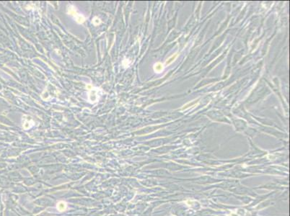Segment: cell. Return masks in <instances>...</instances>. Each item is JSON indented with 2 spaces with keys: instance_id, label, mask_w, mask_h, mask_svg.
Here are the masks:
<instances>
[{
  "instance_id": "1",
  "label": "cell",
  "mask_w": 290,
  "mask_h": 216,
  "mask_svg": "<svg viewBox=\"0 0 290 216\" xmlns=\"http://www.w3.org/2000/svg\"><path fill=\"white\" fill-rule=\"evenodd\" d=\"M68 12H69V14L72 15L78 23H82L84 22L85 18L82 15L79 14L74 7H69L68 9Z\"/></svg>"
},
{
  "instance_id": "2",
  "label": "cell",
  "mask_w": 290,
  "mask_h": 216,
  "mask_svg": "<svg viewBox=\"0 0 290 216\" xmlns=\"http://www.w3.org/2000/svg\"><path fill=\"white\" fill-rule=\"evenodd\" d=\"M97 89H93V88H91L89 89L90 92L89 93V100L90 101L91 103H95L97 101V99H99L98 97V91Z\"/></svg>"
},
{
  "instance_id": "3",
  "label": "cell",
  "mask_w": 290,
  "mask_h": 216,
  "mask_svg": "<svg viewBox=\"0 0 290 216\" xmlns=\"http://www.w3.org/2000/svg\"><path fill=\"white\" fill-rule=\"evenodd\" d=\"M26 118H25V117H24V118H23V120H24L23 121V127H24V129L28 130L33 125L34 123L30 117L26 116Z\"/></svg>"
},
{
  "instance_id": "4",
  "label": "cell",
  "mask_w": 290,
  "mask_h": 216,
  "mask_svg": "<svg viewBox=\"0 0 290 216\" xmlns=\"http://www.w3.org/2000/svg\"><path fill=\"white\" fill-rule=\"evenodd\" d=\"M67 208V205L65 202L61 201L57 204V209H58V210H59L60 212H62V211L66 210Z\"/></svg>"
},
{
  "instance_id": "5",
  "label": "cell",
  "mask_w": 290,
  "mask_h": 216,
  "mask_svg": "<svg viewBox=\"0 0 290 216\" xmlns=\"http://www.w3.org/2000/svg\"><path fill=\"white\" fill-rule=\"evenodd\" d=\"M163 64L161 63H157L155 65V66H154V70L157 73H160L163 70Z\"/></svg>"
},
{
  "instance_id": "6",
  "label": "cell",
  "mask_w": 290,
  "mask_h": 216,
  "mask_svg": "<svg viewBox=\"0 0 290 216\" xmlns=\"http://www.w3.org/2000/svg\"><path fill=\"white\" fill-rule=\"evenodd\" d=\"M177 56H178V54H177V53H175V54L172 55L171 57H170L167 60V61H166V64H167V65H169V64H170L172 61H174L176 59Z\"/></svg>"
},
{
  "instance_id": "7",
  "label": "cell",
  "mask_w": 290,
  "mask_h": 216,
  "mask_svg": "<svg viewBox=\"0 0 290 216\" xmlns=\"http://www.w3.org/2000/svg\"><path fill=\"white\" fill-rule=\"evenodd\" d=\"M196 102H197V100H195V101H193V102H191H191L188 103V104H186V105H185V106H184V107L182 108V110H186V109H187V107H188V106H190V107H191V106H193V105H194V104L196 103Z\"/></svg>"
},
{
  "instance_id": "8",
  "label": "cell",
  "mask_w": 290,
  "mask_h": 216,
  "mask_svg": "<svg viewBox=\"0 0 290 216\" xmlns=\"http://www.w3.org/2000/svg\"><path fill=\"white\" fill-rule=\"evenodd\" d=\"M92 23H93V24H94L95 25H99V24H100V19H98V17H95V18H94V20H93V21H92Z\"/></svg>"
}]
</instances>
